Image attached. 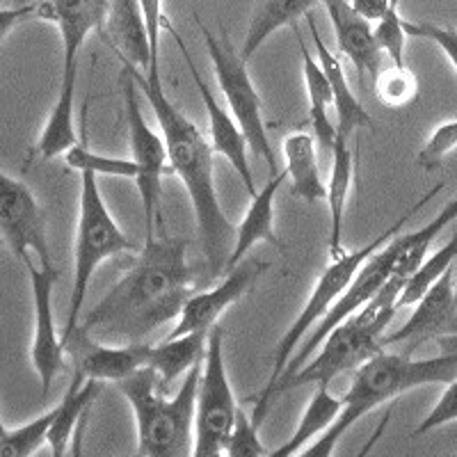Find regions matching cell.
Instances as JSON below:
<instances>
[{
  "label": "cell",
  "mask_w": 457,
  "mask_h": 457,
  "mask_svg": "<svg viewBox=\"0 0 457 457\" xmlns=\"http://www.w3.org/2000/svg\"><path fill=\"white\" fill-rule=\"evenodd\" d=\"M0 238L23 265L32 254L42 265L53 263L46 238V218L35 193L0 170Z\"/></svg>",
  "instance_id": "8fae6325"
},
{
  "label": "cell",
  "mask_w": 457,
  "mask_h": 457,
  "mask_svg": "<svg viewBox=\"0 0 457 457\" xmlns=\"http://www.w3.org/2000/svg\"><path fill=\"white\" fill-rule=\"evenodd\" d=\"M265 270H268V263H261L256 259L240 261L231 270H227V277L215 288L206 293H193L187 297L177 318V328L167 337L177 338L183 334L211 332V328L218 325L220 316L250 291Z\"/></svg>",
  "instance_id": "4fadbf2b"
},
{
  "label": "cell",
  "mask_w": 457,
  "mask_h": 457,
  "mask_svg": "<svg viewBox=\"0 0 457 457\" xmlns=\"http://www.w3.org/2000/svg\"><path fill=\"white\" fill-rule=\"evenodd\" d=\"M457 378V357L439 354L432 359H411L405 353H386L382 348L369 361L353 373V385L343 395V407L337 421L322 432L309 451H302L307 457H329L343 435L364 419L369 411L378 410L389 400L407 394L411 389L428 385H448Z\"/></svg>",
  "instance_id": "3957f363"
},
{
  "label": "cell",
  "mask_w": 457,
  "mask_h": 457,
  "mask_svg": "<svg viewBox=\"0 0 457 457\" xmlns=\"http://www.w3.org/2000/svg\"><path fill=\"white\" fill-rule=\"evenodd\" d=\"M137 245L114 222L99 193L96 174L80 171V204L79 224H76V245H73V288L69 300V316L64 322L62 341L67 345L73 332L79 329L80 309L87 297L89 281L105 259L120 254H136Z\"/></svg>",
  "instance_id": "52a82bcc"
},
{
  "label": "cell",
  "mask_w": 457,
  "mask_h": 457,
  "mask_svg": "<svg viewBox=\"0 0 457 457\" xmlns=\"http://www.w3.org/2000/svg\"><path fill=\"white\" fill-rule=\"evenodd\" d=\"M53 421H55V407L37 416L26 426L7 430L0 436V457H30L35 455L44 442H48Z\"/></svg>",
  "instance_id": "836d02e7"
},
{
  "label": "cell",
  "mask_w": 457,
  "mask_h": 457,
  "mask_svg": "<svg viewBox=\"0 0 457 457\" xmlns=\"http://www.w3.org/2000/svg\"><path fill=\"white\" fill-rule=\"evenodd\" d=\"M322 5L332 21L338 51L353 62L357 79L364 80L366 76L375 79L379 71L382 51H379L369 19L357 14L350 5V0H322Z\"/></svg>",
  "instance_id": "d6986e66"
},
{
  "label": "cell",
  "mask_w": 457,
  "mask_h": 457,
  "mask_svg": "<svg viewBox=\"0 0 457 457\" xmlns=\"http://www.w3.org/2000/svg\"><path fill=\"white\" fill-rule=\"evenodd\" d=\"M354 174V154L350 149L348 137L337 136L332 146V174L328 183V204H329V256L337 259L343 254V220H345V206H348L350 186Z\"/></svg>",
  "instance_id": "4316f807"
},
{
  "label": "cell",
  "mask_w": 457,
  "mask_h": 457,
  "mask_svg": "<svg viewBox=\"0 0 457 457\" xmlns=\"http://www.w3.org/2000/svg\"><path fill=\"white\" fill-rule=\"evenodd\" d=\"M448 334H457V297L453 268H448L442 279L416 302L414 313L403 328L385 334L382 348L405 343V354H411L421 348L423 343L432 341V338L436 341V338L448 337Z\"/></svg>",
  "instance_id": "5bb4252c"
},
{
  "label": "cell",
  "mask_w": 457,
  "mask_h": 457,
  "mask_svg": "<svg viewBox=\"0 0 457 457\" xmlns=\"http://www.w3.org/2000/svg\"><path fill=\"white\" fill-rule=\"evenodd\" d=\"M193 293L195 270L187 263V243L167 236L162 224L156 236L145 238L136 263L94 304L79 332L101 341L142 343L165 322L177 320Z\"/></svg>",
  "instance_id": "6da1fadb"
},
{
  "label": "cell",
  "mask_w": 457,
  "mask_h": 457,
  "mask_svg": "<svg viewBox=\"0 0 457 457\" xmlns=\"http://www.w3.org/2000/svg\"><path fill=\"white\" fill-rule=\"evenodd\" d=\"M195 19H197L204 42H206L215 80L220 85V92L227 99L228 112L234 114V120L238 121L252 154L265 161V165L270 167V174H279L277 156L270 146V140H268V130H265L263 101H261V94L256 92L254 83L250 79L247 60H243L240 53H236V48L231 46V39H228L224 26H220L222 30H220V37H215L213 32L206 30V26L199 21L197 14H195Z\"/></svg>",
  "instance_id": "ba28073f"
},
{
  "label": "cell",
  "mask_w": 457,
  "mask_h": 457,
  "mask_svg": "<svg viewBox=\"0 0 457 457\" xmlns=\"http://www.w3.org/2000/svg\"><path fill=\"white\" fill-rule=\"evenodd\" d=\"M350 5L357 14H361L369 21H379L385 12L389 10L391 0H350Z\"/></svg>",
  "instance_id": "b9f144b4"
},
{
  "label": "cell",
  "mask_w": 457,
  "mask_h": 457,
  "mask_svg": "<svg viewBox=\"0 0 457 457\" xmlns=\"http://www.w3.org/2000/svg\"><path fill=\"white\" fill-rule=\"evenodd\" d=\"M373 89L379 104L389 108H403V105L414 104L419 96V80L407 64L391 62L389 67L378 71L373 79Z\"/></svg>",
  "instance_id": "d6a6232c"
},
{
  "label": "cell",
  "mask_w": 457,
  "mask_h": 457,
  "mask_svg": "<svg viewBox=\"0 0 457 457\" xmlns=\"http://www.w3.org/2000/svg\"><path fill=\"white\" fill-rule=\"evenodd\" d=\"M101 385H104V382L85 378L80 370H76L67 394H64L62 400L55 405V421H53L51 432H48L46 444L51 446V453L55 457L67 455L73 430H76V426L83 421L85 414H87L89 407H92V403L96 400Z\"/></svg>",
  "instance_id": "d4e9b609"
},
{
  "label": "cell",
  "mask_w": 457,
  "mask_h": 457,
  "mask_svg": "<svg viewBox=\"0 0 457 457\" xmlns=\"http://www.w3.org/2000/svg\"><path fill=\"white\" fill-rule=\"evenodd\" d=\"M5 432H7V428H5V423H3V419H0V436L5 435Z\"/></svg>",
  "instance_id": "ee69618b"
},
{
  "label": "cell",
  "mask_w": 457,
  "mask_h": 457,
  "mask_svg": "<svg viewBox=\"0 0 457 457\" xmlns=\"http://www.w3.org/2000/svg\"><path fill=\"white\" fill-rule=\"evenodd\" d=\"M293 35H295V42L300 46L302 53V76H304V87H307V99H309V120L313 126V137H316L318 145L322 149L332 151L334 140H337V124L329 120L328 110L334 105L332 87H329V80L322 71L318 57L312 55L304 37H302L300 28L293 23L291 26Z\"/></svg>",
  "instance_id": "603a6c76"
},
{
  "label": "cell",
  "mask_w": 457,
  "mask_h": 457,
  "mask_svg": "<svg viewBox=\"0 0 457 457\" xmlns=\"http://www.w3.org/2000/svg\"><path fill=\"white\" fill-rule=\"evenodd\" d=\"M110 0H39L35 19L53 23L62 39V64H79V53L94 30H104Z\"/></svg>",
  "instance_id": "e0dca14e"
},
{
  "label": "cell",
  "mask_w": 457,
  "mask_h": 457,
  "mask_svg": "<svg viewBox=\"0 0 457 457\" xmlns=\"http://www.w3.org/2000/svg\"><path fill=\"white\" fill-rule=\"evenodd\" d=\"M121 64L129 67L142 96L149 101L151 110L156 114L167 146L170 170L181 179L190 197L208 270H211V277H218L220 272L227 270L228 254L234 250L236 227L220 206L213 181V146L208 145L195 121L187 120L186 114L167 99L161 73H145L124 60Z\"/></svg>",
  "instance_id": "7a4b0ae2"
},
{
  "label": "cell",
  "mask_w": 457,
  "mask_h": 457,
  "mask_svg": "<svg viewBox=\"0 0 457 457\" xmlns=\"http://www.w3.org/2000/svg\"><path fill=\"white\" fill-rule=\"evenodd\" d=\"M457 220V197L453 202H448L446 206L439 211L436 218H432L430 222L426 224L423 228L419 231H410V234H403V236H395V243H398V261H395V277H407L423 263L426 259L428 250H430V245L435 243L436 236L442 234L444 228L448 224H453Z\"/></svg>",
  "instance_id": "f546056e"
},
{
  "label": "cell",
  "mask_w": 457,
  "mask_h": 457,
  "mask_svg": "<svg viewBox=\"0 0 457 457\" xmlns=\"http://www.w3.org/2000/svg\"><path fill=\"white\" fill-rule=\"evenodd\" d=\"M318 0H259L245 35L240 57L250 60L279 28L293 26L300 16H307Z\"/></svg>",
  "instance_id": "83f0119b"
},
{
  "label": "cell",
  "mask_w": 457,
  "mask_h": 457,
  "mask_svg": "<svg viewBox=\"0 0 457 457\" xmlns=\"http://www.w3.org/2000/svg\"><path fill=\"white\" fill-rule=\"evenodd\" d=\"M407 37H416V39H428V42L436 44L442 48L444 55L451 60L453 69L457 71V30L455 28L436 26V23H419V21H403Z\"/></svg>",
  "instance_id": "74e56055"
},
{
  "label": "cell",
  "mask_w": 457,
  "mask_h": 457,
  "mask_svg": "<svg viewBox=\"0 0 457 457\" xmlns=\"http://www.w3.org/2000/svg\"><path fill=\"white\" fill-rule=\"evenodd\" d=\"M30 275L32 307H35V332H32L30 361L35 373L39 375L42 395H48L53 382L64 369V345L62 337L55 328V312H53V291L60 279V270L55 265H35L32 261L26 263Z\"/></svg>",
  "instance_id": "7c38bea8"
},
{
  "label": "cell",
  "mask_w": 457,
  "mask_h": 457,
  "mask_svg": "<svg viewBox=\"0 0 457 457\" xmlns=\"http://www.w3.org/2000/svg\"><path fill=\"white\" fill-rule=\"evenodd\" d=\"M238 410L227 366H224V328L218 322L208 332L197 403H195V457L224 455V444L234 428Z\"/></svg>",
  "instance_id": "9c48e42d"
},
{
  "label": "cell",
  "mask_w": 457,
  "mask_h": 457,
  "mask_svg": "<svg viewBox=\"0 0 457 457\" xmlns=\"http://www.w3.org/2000/svg\"><path fill=\"white\" fill-rule=\"evenodd\" d=\"M272 451L263 446L259 436V428L254 426L250 416L245 414L243 410H238L236 414V421L231 432L227 436V444H224V455L228 457H265L270 455Z\"/></svg>",
  "instance_id": "d590c367"
},
{
  "label": "cell",
  "mask_w": 457,
  "mask_h": 457,
  "mask_svg": "<svg viewBox=\"0 0 457 457\" xmlns=\"http://www.w3.org/2000/svg\"><path fill=\"white\" fill-rule=\"evenodd\" d=\"M67 348L73 350L76 354V370L89 379H99V382H121V379L130 378L136 370L145 369L149 361L151 343H117V345H108V343L92 341L87 334L79 332L71 337L67 343Z\"/></svg>",
  "instance_id": "2e32d148"
},
{
  "label": "cell",
  "mask_w": 457,
  "mask_h": 457,
  "mask_svg": "<svg viewBox=\"0 0 457 457\" xmlns=\"http://www.w3.org/2000/svg\"><path fill=\"white\" fill-rule=\"evenodd\" d=\"M121 94L126 105V124H129V146L137 165V187H140L142 215H145V238L156 236V228L165 224L161 208L162 174L167 170V146L162 133H156L146 121L140 104V87L130 76L129 67H121Z\"/></svg>",
  "instance_id": "30bf717a"
},
{
  "label": "cell",
  "mask_w": 457,
  "mask_h": 457,
  "mask_svg": "<svg viewBox=\"0 0 457 457\" xmlns=\"http://www.w3.org/2000/svg\"><path fill=\"white\" fill-rule=\"evenodd\" d=\"M202 364L187 370L174 398H167L158 373L151 366L136 370L117 382L137 426V455L142 457H186L193 455L195 403H197Z\"/></svg>",
  "instance_id": "5b68a950"
},
{
  "label": "cell",
  "mask_w": 457,
  "mask_h": 457,
  "mask_svg": "<svg viewBox=\"0 0 457 457\" xmlns=\"http://www.w3.org/2000/svg\"><path fill=\"white\" fill-rule=\"evenodd\" d=\"M455 259H457V231L451 236V240H448L444 247H439L435 254L423 259V263L419 265L410 277H407L405 286H403V291H400L398 295V302H395V304H398V312L403 307H411V304H416V302L421 300V297L430 291L432 286L442 279L444 272H446L448 268H453V261Z\"/></svg>",
  "instance_id": "4dcf8cb0"
},
{
  "label": "cell",
  "mask_w": 457,
  "mask_h": 457,
  "mask_svg": "<svg viewBox=\"0 0 457 457\" xmlns=\"http://www.w3.org/2000/svg\"><path fill=\"white\" fill-rule=\"evenodd\" d=\"M170 35L174 37V42H177L179 51H181L183 60H186L187 69L193 73V80H195V87L199 89V96L204 101V108H206L208 114V124H211V140H213V151H218L220 156H224L228 161V165L234 167L238 171V177L243 179V186L245 190L250 195L256 193V183H254V174H252V167H250V156H247V140H245L243 130H240L238 121L234 120V114L227 112V110L220 105V101L215 99V94L211 92L206 83H204L202 73H199L197 64L193 62V57L187 53L186 44H183L181 35L174 30V26L167 28Z\"/></svg>",
  "instance_id": "9a60e30c"
},
{
  "label": "cell",
  "mask_w": 457,
  "mask_h": 457,
  "mask_svg": "<svg viewBox=\"0 0 457 457\" xmlns=\"http://www.w3.org/2000/svg\"><path fill=\"white\" fill-rule=\"evenodd\" d=\"M206 341L208 332H193L177 338L167 337L162 343L151 345L146 366L156 370L162 389H170L179 378H183L193 366L204 361Z\"/></svg>",
  "instance_id": "484cf974"
},
{
  "label": "cell",
  "mask_w": 457,
  "mask_h": 457,
  "mask_svg": "<svg viewBox=\"0 0 457 457\" xmlns=\"http://www.w3.org/2000/svg\"><path fill=\"white\" fill-rule=\"evenodd\" d=\"M343 407L341 398H334L329 394V385H316V394L312 395L309 400L307 410L302 414L300 423H297L295 432L288 442L284 444L281 448L272 451V457H291V455H300L302 448L312 444L313 439L322 435V432L328 430L334 421L338 419Z\"/></svg>",
  "instance_id": "f1b7e54d"
},
{
  "label": "cell",
  "mask_w": 457,
  "mask_h": 457,
  "mask_svg": "<svg viewBox=\"0 0 457 457\" xmlns=\"http://www.w3.org/2000/svg\"><path fill=\"white\" fill-rule=\"evenodd\" d=\"M455 297H457V284H455Z\"/></svg>",
  "instance_id": "bcb514c9"
},
{
  "label": "cell",
  "mask_w": 457,
  "mask_h": 457,
  "mask_svg": "<svg viewBox=\"0 0 457 457\" xmlns=\"http://www.w3.org/2000/svg\"><path fill=\"white\" fill-rule=\"evenodd\" d=\"M453 421H457V378L448 382L444 394L439 395V400L435 403V407L428 411V416L419 423V428H416L411 436H421L426 435V432H432L436 430V428H442Z\"/></svg>",
  "instance_id": "f35d334b"
},
{
  "label": "cell",
  "mask_w": 457,
  "mask_h": 457,
  "mask_svg": "<svg viewBox=\"0 0 457 457\" xmlns=\"http://www.w3.org/2000/svg\"><path fill=\"white\" fill-rule=\"evenodd\" d=\"M442 190H444V183H436V186L432 187V190H428V193L414 204V206L407 208L405 215H400L389 228H385V234H379L378 238L370 240V245H364V247H359V250L343 252L341 256L332 259V263L322 270V275L318 277L316 281V288H313V293L309 295L307 304H304V309L300 312V316L295 318V322H293L291 328L286 329L284 337L279 338V345H277L275 350V361H272L270 378H268L265 386L261 389V394L252 398L256 403L254 411H252V421H254L256 428L263 426L268 410L272 407V389H275L281 373H284L288 361H291L293 353L300 348V343L309 337V332H312L318 322L325 318V313L334 307V302H337L338 297H341V293L348 288L350 281H353L354 275L359 272V268L366 263V259H370V256L382 247V245L389 243L394 236H398L400 231H403V227H407V222H410V220L414 218V215L419 213L428 202H432L436 195L442 193Z\"/></svg>",
  "instance_id": "8992f818"
},
{
  "label": "cell",
  "mask_w": 457,
  "mask_h": 457,
  "mask_svg": "<svg viewBox=\"0 0 457 457\" xmlns=\"http://www.w3.org/2000/svg\"><path fill=\"white\" fill-rule=\"evenodd\" d=\"M288 179V174L279 171V174H272L270 181L265 183L261 190H256L252 195V204L247 208V215L240 220V224L236 227V240L234 250L228 254L227 270H231L234 265H238L245 259V254L254 247L256 243H270L272 247H279L284 250V243H281L279 236L275 234V199L279 193L281 183Z\"/></svg>",
  "instance_id": "44dd1931"
},
{
  "label": "cell",
  "mask_w": 457,
  "mask_h": 457,
  "mask_svg": "<svg viewBox=\"0 0 457 457\" xmlns=\"http://www.w3.org/2000/svg\"><path fill=\"white\" fill-rule=\"evenodd\" d=\"M64 162L76 171H92L96 177H117V179H137V165L133 158H112L104 154H94L87 142H76L64 154Z\"/></svg>",
  "instance_id": "1f68e13d"
},
{
  "label": "cell",
  "mask_w": 457,
  "mask_h": 457,
  "mask_svg": "<svg viewBox=\"0 0 457 457\" xmlns=\"http://www.w3.org/2000/svg\"><path fill=\"white\" fill-rule=\"evenodd\" d=\"M76 80H79V64H62L57 101L35 145V154L42 161L64 156L79 142V136H76Z\"/></svg>",
  "instance_id": "7402d4cb"
},
{
  "label": "cell",
  "mask_w": 457,
  "mask_h": 457,
  "mask_svg": "<svg viewBox=\"0 0 457 457\" xmlns=\"http://www.w3.org/2000/svg\"><path fill=\"white\" fill-rule=\"evenodd\" d=\"M3 245H5V243H3V238H0V247H3Z\"/></svg>",
  "instance_id": "f6af8a7d"
},
{
  "label": "cell",
  "mask_w": 457,
  "mask_h": 457,
  "mask_svg": "<svg viewBox=\"0 0 457 457\" xmlns=\"http://www.w3.org/2000/svg\"><path fill=\"white\" fill-rule=\"evenodd\" d=\"M142 14L146 21V32H149L151 53H154V62L161 64V35L162 30L171 26L165 14V3L162 0H140Z\"/></svg>",
  "instance_id": "ab89813d"
},
{
  "label": "cell",
  "mask_w": 457,
  "mask_h": 457,
  "mask_svg": "<svg viewBox=\"0 0 457 457\" xmlns=\"http://www.w3.org/2000/svg\"><path fill=\"white\" fill-rule=\"evenodd\" d=\"M403 286H405V279L394 275L364 307L338 322L320 343V353L316 354L313 361H307L295 373L286 375L277 382L272 389V403L277 395L297 389V386L332 385L338 375L354 373L375 353H379L386 328L398 313L395 302H398Z\"/></svg>",
  "instance_id": "277c9868"
},
{
  "label": "cell",
  "mask_w": 457,
  "mask_h": 457,
  "mask_svg": "<svg viewBox=\"0 0 457 457\" xmlns=\"http://www.w3.org/2000/svg\"><path fill=\"white\" fill-rule=\"evenodd\" d=\"M309 30L313 37V46H316V57L320 62L322 71L328 76L329 87H332L334 96V112H337V136L341 137H353L359 129H373V117H370L369 110L361 105V101L354 96L353 87L348 83V76L343 71L338 57L334 55L328 48V44L322 42L320 32L316 28V19L309 12L307 14Z\"/></svg>",
  "instance_id": "ffe728a7"
},
{
  "label": "cell",
  "mask_w": 457,
  "mask_h": 457,
  "mask_svg": "<svg viewBox=\"0 0 457 457\" xmlns=\"http://www.w3.org/2000/svg\"><path fill=\"white\" fill-rule=\"evenodd\" d=\"M35 16V5H21V7H0V42L14 30L16 26L26 19Z\"/></svg>",
  "instance_id": "60d3db41"
},
{
  "label": "cell",
  "mask_w": 457,
  "mask_h": 457,
  "mask_svg": "<svg viewBox=\"0 0 457 457\" xmlns=\"http://www.w3.org/2000/svg\"><path fill=\"white\" fill-rule=\"evenodd\" d=\"M403 21H405V19H403L398 12V0H391L389 10H386L385 16L378 21V28H373L379 51L386 53L394 64H405L407 32Z\"/></svg>",
  "instance_id": "e575fe53"
},
{
  "label": "cell",
  "mask_w": 457,
  "mask_h": 457,
  "mask_svg": "<svg viewBox=\"0 0 457 457\" xmlns=\"http://www.w3.org/2000/svg\"><path fill=\"white\" fill-rule=\"evenodd\" d=\"M101 35L124 62L145 73H161V64L154 62L140 0H110Z\"/></svg>",
  "instance_id": "ac0fdd59"
},
{
  "label": "cell",
  "mask_w": 457,
  "mask_h": 457,
  "mask_svg": "<svg viewBox=\"0 0 457 457\" xmlns=\"http://www.w3.org/2000/svg\"><path fill=\"white\" fill-rule=\"evenodd\" d=\"M457 149V120L446 121L430 136V140L421 146L419 156H416V162L423 167L426 171L436 170L446 161V156L451 151Z\"/></svg>",
  "instance_id": "8d00e7d4"
},
{
  "label": "cell",
  "mask_w": 457,
  "mask_h": 457,
  "mask_svg": "<svg viewBox=\"0 0 457 457\" xmlns=\"http://www.w3.org/2000/svg\"><path fill=\"white\" fill-rule=\"evenodd\" d=\"M436 345H439V353L442 354H453V357H457V334H448V337L436 338Z\"/></svg>",
  "instance_id": "7bdbcfd3"
},
{
  "label": "cell",
  "mask_w": 457,
  "mask_h": 457,
  "mask_svg": "<svg viewBox=\"0 0 457 457\" xmlns=\"http://www.w3.org/2000/svg\"><path fill=\"white\" fill-rule=\"evenodd\" d=\"M281 151H284L286 174L291 179L293 197L307 204L328 199V186L322 183L316 158V137L304 133V130L288 133L284 137Z\"/></svg>",
  "instance_id": "cb8c5ba5"
}]
</instances>
